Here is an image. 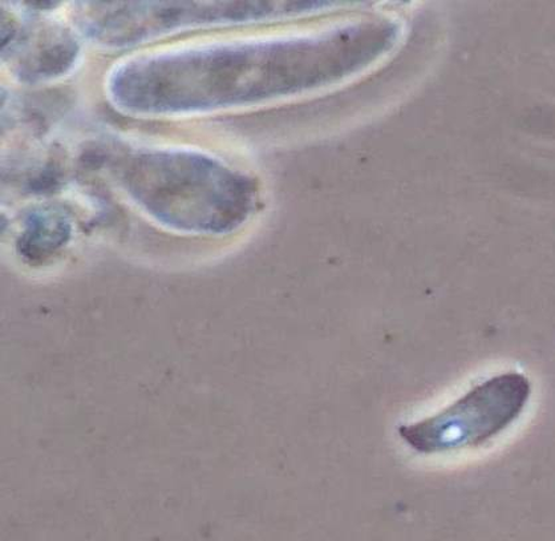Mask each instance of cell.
I'll return each instance as SVG.
<instances>
[{"instance_id":"3957f363","label":"cell","mask_w":555,"mask_h":541,"mask_svg":"<svg viewBox=\"0 0 555 541\" xmlns=\"http://www.w3.org/2000/svg\"><path fill=\"white\" fill-rule=\"evenodd\" d=\"M531 397L528 376L504 373L481 382L442 409L411 426L400 437L421 454L477 449L498 438L522 415Z\"/></svg>"},{"instance_id":"6da1fadb","label":"cell","mask_w":555,"mask_h":541,"mask_svg":"<svg viewBox=\"0 0 555 541\" xmlns=\"http://www.w3.org/2000/svg\"><path fill=\"white\" fill-rule=\"evenodd\" d=\"M401 26L348 23L297 37L228 40L132 57L109 78L117 107L147 115L247 107L323 90L391 54Z\"/></svg>"},{"instance_id":"7a4b0ae2","label":"cell","mask_w":555,"mask_h":541,"mask_svg":"<svg viewBox=\"0 0 555 541\" xmlns=\"http://www.w3.org/2000/svg\"><path fill=\"white\" fill-rule=\"evenodd\" d=\"M321 3H85L75 22L94 42L131 46L177 28L228 25L314 13Z\"/></svg>"}]
</instances>
